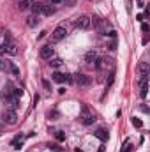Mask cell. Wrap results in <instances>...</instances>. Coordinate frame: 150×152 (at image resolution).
<instances>
[{"instance_id": "6da1fadb", "label": "cell", "mask_w": 150, "mask_h": 152, "mask_svg": "<svg viewBox=\"0 0 150 152\" xmlns=\"http://www.w3.org/2000/svg\"><path fill=\"white\" fill-rule=\"evenodd\" d=\"M79 120H81L85 126H92V124L95 122V115H94V112H90V108H88L87 104H83V106H81V115H79Z\"/></svg>"}, {"instance_id": "7a4b0ae2", "label": "cell", "mask_w": 150, "mask_h": 152, "mask_svg": "<svg viewBox=\"0 0 150 152\" xmlns=\"http://www.w3.org/2000/svg\"><path fill=\"white\" fill-rule=\"evenodd\" d=\"M74 25L76 28H79V30H88L92 25H90V16H87V14H81V16H78L74 20Z\"/></svg>"}, {"instance_id": "3957f363", "label": "cell", "mask_w": 150, "mask_h": 152, "mask_svg": "<svg viewBox=\"0 0 150 152\" xmlns=\"http://www.w3.org/2000/svg\"><path fill=\"white\" fill-rule=\"evenodd\" d=\"M73 81H74L78 87H90V85H92V78H90V76H87V75H81V73L74 75Z\"/></svg>"}, {"instance_id": "277c9868", "label": "cell", "mask_w": 150, "mask_h": 152, "mask_svg": "<svg viewBox=\"0 0 150 152\" xmlns=\"http://www.w3.org/2000/svg\"><path fill=\"white\" fill-rule=\"evenodd\" d=\"M2 69H4V71H7V73H11L14 78H20V69H18V66H16L14 62H11V60L2 62Z\"/></svg>"}, {"instance_id": "5b68a950", "label": "cell", "mask_w": 150, "mask_h": 152, "mask_svg": "<svg viewBox=\"0 0 150 152\" xmlns=\"http://www.w3.org/2000/svg\"><path fill=\"white\" fill-rule=\"evenodd\" d=\"M67 36V28L64 27V25H60V27H57L55 30H53V34H51V41L53 42H58V41H62V39Z\"/></svg>"}, {"instance_id": "8992f818", "label": "cell", "mask_w": 150, "mask_h": 152, "mask_svg": "<svg viewBox=\"0 0 150 152\" xmlns=\"http://www.w3.org/2000/svg\"><path fill=\"white\" fill-rule=\"evenodd\" d=\"M2 118H4V122L9 124V126H14V124L18 122V115H16L14 110H5V112L2 113Z\"/></svg>"}, {"instance_id": "52a82bcc", "label": "cell", "mask_w": 150, "mask_h": 152, "mask_svg": "<svg viewBox=\"0 0 150 152\" xmlns=\"http://www.w3.org/2000/svg\"><path fill=\"white\" fill-rule=\"evenodd\" d=\"M39 55H41V58L50 60V58H53V57H55V48H53L51 44H46V46H42V48H41Z\"/></svg>"}, {"instance_id": "ba28073f", "label": "cell", "mask_w": 150, "mask_h": 152, "mask_svg": "<svg viewBox=\"0 0 150 152\" xmlns=\"http://www.w3.org/2000/svg\"><path fill=\"white\" fill-rule=\"evenodd\" d=\"M51 80H53V81H57V83H71V81H73L71 75H67V73L64 75V73H58V71H55V73H53Z\"/></svg>"}, {"instance_id": "9c48e42d", "label": "cell", "mask_w": 150, "mask_h": 152, "mask_svg": "<svg viewBox=\"0 0 150 152\" xmlns=\"http://www.w3.org/2000/svg\"><path fill=\"white\" fill-rule=\"evenodd\" d=\"M110 62H111V60H108V58H104V57H97L95 62H94V67H95V69H103V67L110 66Z\"/></svg>"}, {"instance_id": "30bf717a", "label": "cell", "mask_w": 150, "mask_h": 152, "mask_svg": "<svg viewBox=\"0 0 150 152\" xmlns=\"http://www.w3.org/2000/svg\"><path fill=\"white\" fill-rule=\"evenodd\" d=\"M97 57H99V55H97V51H94V50H92V51H88V53L85 55V62H87L88 66H94V62H95V58H97Z\"/></svg>"}, {"instance_id": "8fae6325", "label": "cell", "mask_w": 150, "mask_h": 152, "mask_svg": "<svg viewBox=\"0 0 150 152\" xmlns=\"http://www.w3.org/2000/svg\"><path fill=\"white\" fill-rule=\"evenodd\" d=\"M37 0H20V9L21 11H28V9H32V5L36 4Z\"/></svg>"}, {"instance_id": "7c38bea8", "label": "cell", "mask_w": 150, "mask_h": 152, "mask_svg": "<svg viewBox=\"0 0 150 152\" xmlns=\"http://www.w3.org/2000/svg\"><path fill=\"white\" fill-rule=\"evenodd\" d=\"M94 136H97L101 142H106V140H108V131H106V129H103V127H99V129L94 133Z\"/></svg>"}, {"instance_id": "4fadbf2b", "label": "cell", "mask_w": 150, "mask_h": 152, "mask_svg": "<svg viewBox=\"0 0 150 152\" xmlns=\"http://www.w3.org/2000/svg\"><path fill=\"white\" fill-rule=\"evenodd\" d=\"M23 140H25V134H18V136H16V138L12 140V147L20 151V149L23 147Z\"/></svg>"}, {"instance_id": "5bb4252c", "label": "cell", "mask_w": 150, "mask_h": 152, "mask_svg": "<svg viewBox=\"0 0 150 152\" xmlns=\"http://www.w3.org/2000/svg\"><path fill=\"white\" fill-rule=\"evenodd\" d=\"M62 64H64V60H62L60 57H53V58H50V67H53V69H58Z\"/></svg>"}, {"instance_id": "9a60e30c", "label": "cell", "mask_w": 150, "mask_h": 152, "mask_svg": "<svg viewBox=\"0 0 150 152\" xmlns=\"http://www.w3.org/2000/svg\"><path fill=\"white\" fill-rule=\"evenodd\" d=\"M41 12L44 14V16H51V14H55V7H51V5H41Z\"/></svg>"}, {"instance_id": "2e32d148", "label": "cell", "mask_w": 150, "mask_h": 152, "mask_svg": "<svg viewBox=\"0 0 150 152\" xmlns=\"http://www.w3.org/2000/svg\"><path fill=\"white\" fill-rule=\"evenodd\" d=\"M37 23H39V16L37 14H32V16L27 18V25H28V27H36Z\"/></svg>"}, {"instance_id": "e0dca14e", "label": "cell", "mask_w": 150, "mask_h": 152, "mask_svg": "<svg viewBox=\"0 0 150 152\" xmlns=\"http://www.w3.org/2000/svg\"><path fill=\"white\" fill-rule=\"evenodd\" d=\"M138 71H140L141 75H147V73H149V64H147V62H141V64L138 66Z\"/></svg>"}, {"instance_id": "ac0fdd59", "label": "cell", "mask_w": 150, "mask_h": 152, "mask_svg": "<svg viewBox=\"0 0 150 152\" xmlns=\"http://www.w3.org/2000/svg\"><path fill=\"white\" fill-rule=\"evenodd\" d=\"M147 94H149V85H147V83H143V85H141V90H140V96L145 99V97H147Z\"/></svg>"}, {"instance_id": "d6986e66", "label": "cell", "mask_w": 150, "mask_h": 152, "mask_svg": "<svg viewBox=\"0 0 150 152\" xmlns=\"http://www.w3.org/2000/svg\"><path fill=\"white\" fill-rule=\"evenodd\" d=\"M12 96H14L16 99H20V97L23 96V88H14V90H12Z\"/></svg>"}, {"instance_id": "ffe728a7", "label": "cell", "mask_w": 150, "mask_h": 152, "mask_svg": "<svg viewBox=\"0 0 150 152\" xmlns=\"http://www.w3.org/2000/svg\"><path fill=\"white\" fill-rule=\"evenodd\" d=\"M41 5H42V4H39V2H36V4L32 5V11H34V14H41Z\"/></svg>"}, {"instance_id": "44dd1931", "label": "cell", "mask_w": 150, "mask_h": 152, "mask_svg": "<svg viewBox=\"0 0 150 152\" xmlns=\"http://www.w3.org/2000/svg\"><path fill=\"white\" fill-rule=\"evenodd\" d=\"M55 136H57V140H58V142H64V140H66V133H64V131H57V134H55Z\"/></svg>"}, {"instance_id": "7402d4cb", "label": "cell", "mask_w": 150, "mask_h": 152, "mask_svg": "<svg viewBox=\"0 0 150 152\" xmlns=\"http://www.w3.org/2000/svg\"><path fill=\"white\" fill-rule=\"evenodd\" d=\"M149 81V73L147 75H140V85H143V83H147Z\"/></svg>"}, {"instance_id": "603a6c76", "label": "cell", "mask_w": 150, "mask_h": 152, "mask_svg": "<svg viewBox=\"0 0 150 152\" xmlns=\"http://www.w3.org/2000/svg\"><path fill=\"white\" fill-rule=\"evenodd\" d=\"M133 126H134V127H141V126H143V122H141L140 118H136V117H134V118H133Z\"/></svg>"}, {"instance_id": "cb8c5ba5", "label": "cell", "mask_w": 150, "mask_h": 152, "mask_svg": "<svg viewBox=\"0 0 150 152\" xmlns=\"http://www.w3.org/2000/svg\"><path fill=\"white\" fill-rule=\"evenodd\" d=\"M120 152H133V147L129 145V142H125V145H124V149H122Z\"/></svg>"}, {"instance_id": "d4e9b609", "label": "cell", "mask_w": 150, "mask_h": 152, "mask_svg": "<svg viewBox=\"0 0 150 152\" xmlns=\"http://www.w3.org/2000/svg\"><path fill=\"white\" fill-rule=\"evenodd\" d=\"M48 147H50V151H55V152H62V149H60V147H58V145H55V143H53V145H51V143H50V145H48Z\"/></svg>"}, {"instance_id": "484cf974", "label": "cell", "mask_w": 150, "mask_h": 152, "mask_svg": "<svg viewBox=\"0 0 150 152\" xmlns=\"http://www.w3.org/2000/svg\"><path fill=\"white\" fill-rule=\"evenodd\" d=\"M115 46H117V42H115V41H111L110 44H106V48H108L110 51H115Z\"/></svg>"}, {"instance_id": "4316f807", "label": "cell", "mask_w": 150, "mask_h": 152, "mask_svg": "<svg viewBox=\"0 0 150 152\" xmlns=\"http://www.w3.org/2000/svg\"><path fill=\"white\" fill-rule=\"evenodd\" d=\"M64 2H66V5H69V7L76 5V0H64Z\"/></svg>"}, {"instance_id": "83f0119b", "label": "cell", "mask_w": 150, "mask_h": 152, "mask_svg": "<svg viewBox=\"0 0 150 152\" xmlns=\"http://www.w3.org/2000/svg\"><path fill=\"white\" fill-rule=\"evenodd\" d=\"M141 30H143V34H147V32H149V25L143 23V25H141Z\"/></svg>"}, {"instance_id": "f1b7e54d", "label": "cell", "mask_w": 150, "mask_h": 152, "mask_svg": "<svg viewBox=\"0 0 150 152\" xmlns=\"http://www.w3.org/2000/svg\"><path fill=\"white\" fill-rule=\"evenodd\" d=\"M42 85H44V88H48V90H51V85H50V81H46V80H44V81H42Z\"/></svg>"}, {"instance_id": "f546056e", "label": "cell", "mask_w": 150, "mask_h": 152, "mask_svg": "<svg viewBox=\"0 0 150 152\" xmlns=\"http://www.w3.org/2000/svg\"><path fill=\"white\" fill-rule=\"evenodd\" d=\"M62 2H64V0H50L51 5H58V4H62Z\"/></svg>"}, {"instance_id": "4dcf8cb0", "label": "cell", "mask_w": 150, "mask_h": 152, "mask_svg": "<svg viewBox=\"0 0 150 152\" xmlns=\"http://www.w3.org/2000/svg\"><path fill=\"white\" fill-rule=\"evenodd\" d=\"M143 18H145V14H138V16H136L138 21H143Z\"/></svg>"}, {"instance_id": "1f68e13d", "label": "cell", "mask_w": 150, "mask_h": 152, "mask_svg": "<svg viewBox=\"0 0 150 152\" xmlns=\"http://www.w3.org/2000/svg\"><path fill=\"white\" fill-rule=\"evenodd\" d=\"M141 112H145V113H147V112H149V106H147V104H143V106H141Z\"/></svg>"}, {"instance_id": "d6a6232c", "label": "cell", "mask_w": 150, "mask_h": 152, "mask_svg": "<svg viewBox=\"0 0 150 152\" xmlns=\"http://www.w3.org/2000/svg\"><path fill=\"white\" fill-rule=\"evenodd\" d=\"M99 152H104V145H101V149H99Z\"/></svg>"}, {"instance_id": "836d02e7", "label": "cell", "mask_w": 150, "mask_h": 152, "mask_svg": "<svg viewBox=\"0 0 150 152\" xmlns=\"http://www.w3.org/2000/svg\"><path fill=\"white\" fill-rule=\"evenodd\" d=\"M0 69H2V60H0Z\"/></svg>"}]
</instances>
